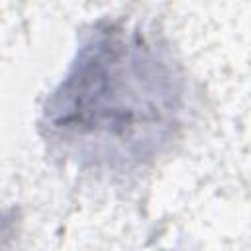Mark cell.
Wrapping results in <instances>:
<instances>
[{"mask_svg":"<svg viewBox=\"0 0 251 251\" xmlns=\"http://www.w3.org/2000/svg\"><path fill=\"white\" fill-rule=\"evenodd\" d=\"M186 94L182 67L165 45L102 20L45 100L39 126L45 141L78 169L127 178L178 139Z\"/></svg>","mask_w":251,"mask_h":251,"instance_id":"1","label":"cell"}]
</instances>
